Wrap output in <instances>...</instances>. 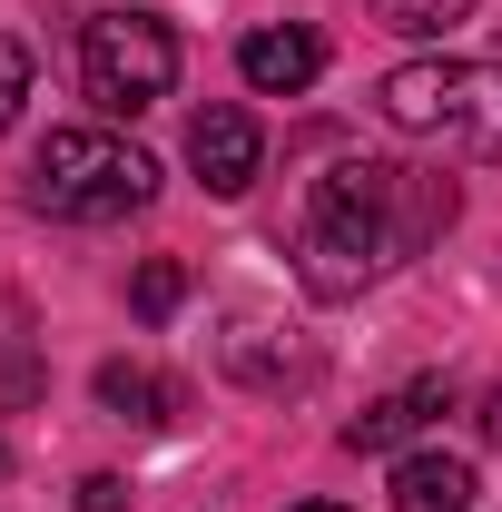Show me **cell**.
<instances>
[{
	"label": "cell",
	"instance_id": "obj_12",
	"mask_svg": "<svg viewBox=\"0 0 502 512\" xmlns=\"http://www.w3.org/2000/svg\"><path fill=\"white\" fill-rule=\"evenodd\" d=\"M384 20L414 30V40H434V30H453V20H473V0H384Z\"/></svg>",
	"mask_w": 502,
	"mask_h": 512
},
{
	"label": "cell",
	"instance_id": "obj_11",
	"mask_svg": "<svg viewBox=\"0 0 502 512\" xmlns=\"http://www.w3.org/2000/svg\"><path fill=\"white\" fill-rule=\"evenodd\" d=\"M178 296H188V266H178V256H148V266H138V286H128V306H138L148 325L178 316Z\"/></svg>",
	"mask_w": 502,
	"mask_h": 512
},
{
	"label": "cell",
	"instance_id": "obj_1",
	"mask_svg": "<svg viewBox=\"0 0 502 512\" xmlns=\"http://www.w3.org/2000/svg\"><path fill=\"white\" fill-rule=\"evenodd\" d=\"M453 178L434 168H394V158H345V168H325L306 197V237H296V276H306V296L325 306H345V296H365L384 266H404L414 247H434L443 227H453Z\"/></svg>",
	"mask_w": 502,
	"mask_h": 512
},
{
	"label": "cell",
	"instance_id": "obj_3",
	"mask_svg": "<svg viewBox=\"0 0 502 512\" xmlns=\"http://www.w3.org/2000/svg\"><path fill=\"white\" fill-rule=\"evenodd\" d=\"M148 197H158V158L128 148V138H109V128H50L40 158H30V207L79 217V227L128 217V207H148Z\"/></svg>",
	"mask_w": 502,
	"mask_h": 512
},
{
	"label": "cell",
	"instance_id": "obj_14",
	"mask_svg": "<svg viewBox=\"0 0 502 512\" xmlns=\"http://www.w3.org/2000/svg\"><path fill=\"white\" fill-rule=\"evenodd\" d=\"M119 503H128L119 473H89V483H79V512H119Z\"/></svg>",
	"mask_w": 502,
	"mask_h": 512
},
{
	"label": "cell",
	"instance_id": "obj_13",
	"mask_svg": "<svg viewBox=\"0 0 502 512\" xmlns=\"http://www.w3.org/2000/svg\"><path fill=\"white\" fill-rule=\"evenodd\" d=\"M20 99H30V50H20V40H0V128L20 119Z\"/></svg>",
	"mask_w": 502,
	"mask_h": 512
},
{
	"label": "cell",
	"instance_id": "obj_6",
	"mask_svg": "<svg viewBox=\"0 0 502 512\" xmlns=\"http://www.w3.org/2000/svg\"><path fill=\"white\" fill-rule=\"evenodd\" d=\"M237 69H247V89H266V99H296V89H315V69H325V40H315L306 20H276V30H247L237 40Z\"/></svg>",
	"mask_w": 502,
	"mask_h": 512
},
{
	"label": "cell",
	"instance_id": "obj_15",
	"mask_svg": "<svg viewBox=\"0 0 502 512\" xmlns=\"http://www.w3.org/2000/svg\"><path fill=\"white\" fill-rule=\"evenodd\" d=\"M483 434H493V444H502V384H493V404H483Z\"/></svg>",
	"mask_w": 502,
	"mask_h": 512
},
{
	"label": "cell",
	"instance_id": "obj_4",
	"mask_svg": "<svg viewBox=\"0 0 502 512\" xmlns=\"http://www.w3.org/2000/svg\"><path fill=\"white\" fill-rule=\"evenodd\" d=\"M79 89L99 99V119H138L178 89V30L158 10H99L79 30Z\"/></svg>",
	"mask_w": 502,
	"mask_h": 512
},
{
	"label": "cell",
	"instance_id": "obj_10",
	"mask_svg": "<svg viewBox=\"0 0 502 512\" xmlns=\"http://www.w3.org/2000/svg\"><path fill=\"white\" fill-rule=\"evenodd\" d=\"M40 394V365H30V306L0 296V404H30Z\"/></svg>",
	"mask_w": 502,
	"mask_h": 512
},
{
	"label": "cell",
	"instance_id": "obj_9",
	"mask_svg": "<svg viewBox=\"0 0 502 512\" xmlns=\"http://www.w3.org/2000/svg\"><path fill=\"white\" fill-rule=\"evenodd\" d=\"M99 404H109L119 424H168V414H178V384L119 355V365H99Z\"/></svg>",
	"mask_w": 502,
	"mask_h": 512
},
{
	"label": "cell",
	"instance_id": "obj_2",
	"mask_svg": "<svg viewBox=\"0 0 502 512\" xmlns=\"http://www.w3.org/2000/svg\"><path fill=\"white\" fill-rule=\"evenodd\" d=\"M375 109L443 158H502V60H404L384 69Z\"/></svg>",
	"mask_w": 502,
	"mask_h": 512
},
{
	"label": "cell",
	"instance_id": "obj_16",
	"mask_svg": "<svg viewBox=\"0 0 502 512\" xmlns=\"http://www.w3.org/2000/svg\"><path fill=\"white\" fill-rule=\"evenodd\" d=\"M296 512H345V503H296Z\"/></svg>",
	"mask_w": 502,
	"mask_h": 512
},
{
	"label": "cell",
	"instance_id": "obj_8",
	"mask_svg": "<svg viewBox=\"0 0 502 512\" xmlns=\"http://www.w3.org/2000/svg\"><path fill=\"white\" fill-rule=\"evenodd\" d=\"M394 512H473V463L463 453H404L394 463Z\"/></svg>",
	"mask_w": 502,
	"mask_h": 512
},
{
	"label": "cell",
	"instance_id": "obj_7",
	"mask_svg": "<svg viewBox=\"0 0 502 512\" xmlns=\"http://www.w3.org/2000/svg\"><path fill=\"white\" fill-rule=\"evenodd\" d=\"M443 404H453V384L424 375V384H394V394H375L355 424H345V453H394V444H414L424 424H434Z\"/></svg>",
	"mask_w": 502,
	"mask_h": 512
},
{
	"label": "cell",
	"instance_id": "obj_5",
	"mask_svg": "<svg viewBox=\"0 0 502 512\" xmlns=\"http://www.w3.org/2000/svg\"><path fill=\"white\" fill-rule=\"evenodd\" d=\"M188 168L207 178V197H247L256 168H266L256 119H247V109H197V119H188Z\"/></svg>",
	"mask_w": 502,
	"mask_h": 512
}]
</instances>
